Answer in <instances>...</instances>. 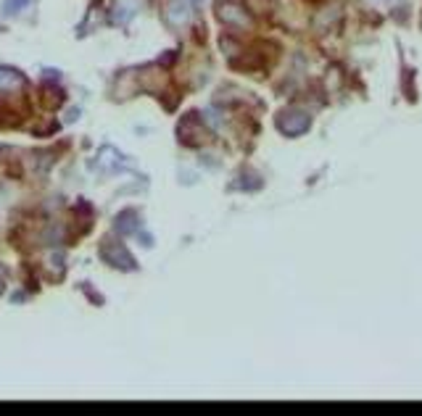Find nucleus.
Returning <instances> with one entry per match:
<instances>
[{
  "label": "nucleus",
  "instance_id": "obj_1",
  "mask_svg": "<svg viewBox=\"0 0 422 416\" xmlns=\"http://www.w3.org/2000/svg\"><path fill=\"white\" fill-rule=\"evenodd\" d=\"M217 13L219 19L225 24H230V27H238V29H248L251 27V19H248L246 8H240L235 3H219Z\"/></svg>",
  "mask_w": 422,
  "mask_h": 416
},
{
  "label": "nucleus",
  "instance_id": "obj_2",
  "mask_svg": "<svg viewBox=\"0 0 422 416\" xmlns=\"http://www.w3.org/2000/svg\"><path fill=\"white\" fill-rule=\"evenodd\" d=\"M280 129H283V132H288V135H301V132H307L309 129V116L307 113H301V111H286L283 113V116H280Z\"/></svg>",
  "mask_w": 422,
  "mask_h": 416
},
{
  "label": "nucleus",
  "instance_id": "obj_3",
  "mask_svg": "<svg viewBox=\"0 0 422 416\" xmlns=\"http://www.w3.org/2000/svg\"><path fill=\"white\" fill-rule=\"evenodd\" d=\"M140 6H143V0H116L114 8H111V19L116 24H125L129 16H135Z\"/></svg>",
  "mask_w": 422,
  "mask_h": 416
},
{
  "label": "nucleus",
  "instance_id": "obj_4",
  "mask_svg": "<svg viewBox=\"0 0 422 416\" xmlns=\"http://www.w3.org/2000/svg\"><path fill=\"white\" fill-rule=\"evenodd\" d=\"M190 19V8H188V3H183V0H171L169 3V22L174 24V27H180V24H185Z\"/></svg>",
  "mask_w": 422,
  "mask_h": 416
},
{
  "label": "nucleus",
  "instance_id": "obj_5",
  "mask_svg": "<svg viewBox=\"0 0 422 416\" xmlns=\"http://www.w3.org/2000/svg\"><path fill=\"white\" fill-rule=\"evenodd\" d=\"M27 3H29V0H6V3H3V11H6V13H16L19 8H24Z\"/></svg>",
  "mask_w": 422,
  "mask_h": 416
}]
</instances>
